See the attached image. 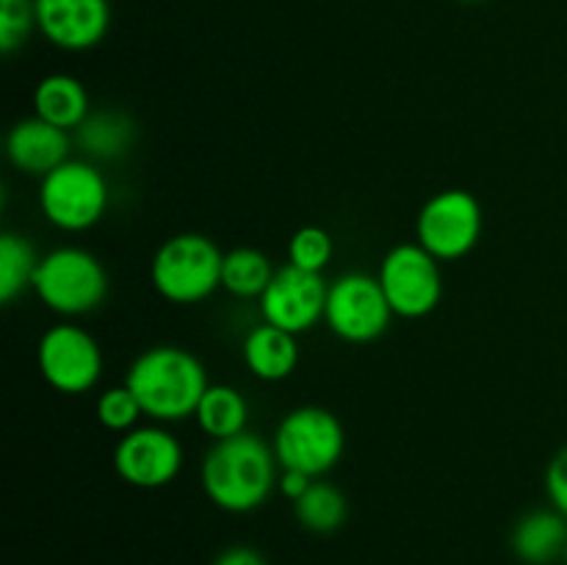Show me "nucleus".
Listing matches in <instances>:
<instances>
[{
  "mask_svg": "<svg viewBox=\"0 0 567 565\" xmlns=\"http://www.w3.org/2000/svg\"><path fill=\"white\" fill-rule=\"evenodd\" d=\"M125 386L142 404V413L155 424H175L197 413L205 391L208 371L203 360L183 347L161 343L150 347L127 366Z\"/></svg>",
  "mask_w": 567,
  "mask_h": 565,
  "instance_id": "obj_1",
  "label": "nucleus"
},
{
  "mask_svg": "<svg viewBox=\"0 0 567 565\" xmlns=\"http://www.w3.org/2000/svg\"><path fill=\"white\" fill-rule=\"evenodd\" d=\"M280 463L271 443L255 432L244 430L238 435L214 441L203 460V491L210 502L225 513H252L277 487Z\"/></svg>",
  "mask_w": 567,
  "mask_h": 565,
  "instance_id": "obj_2",
  "label": "nucleus"
},
{
  "mask_svg": "<svg viewBox=\"0 0 567 565\" xmlns=\"http://www.w3.org/2000/svg\"><path fill=\"white\" fill-rule=\"evenodd\" d=\"M221 266L225 253L214 238L203 233H177L155 249L150 280L166 302L197 305L221 288Z\"/></svg>",
  "mask_w": 567,
  "mask_h": 565,
  "instance_id": "obj_3",
  "label": "nucleus"
},
{
  "mask_svg": "<svg viewBox=\"0 0 567 565\" xmlns=\"http://www.w3.org/2000/svg\"><path fill=\"white\" fill-rule=\"evenodd\" d=\"M33 294L53 314L75 319L94 314L109 297V271L103 260L83 247H55L39 258Z\"/></svg>",
  "mask_w": 567,
  "mask_h": 565,
  "instance_id": "obj_4",
  "label": "nucleus"
},
{
  "mask_svg": "<svg viewBox=\"0 0 567 565\" xmlns=\"http://www.w3.org/2000/svg\"><path fill=\"white\" fill-rule=\"evenodd\" d=\"M271 449L280 469L302 471L313 480H321L341 463L347 432L332 410L302 404L282 415L271 438Z\"/></svg>",
  "mask_w": 567,
  "mask_h": 565,
  "instance_id": "obj_5",
  "label": "nucleus"
},
{
  "mask_svg": "<svg viewBox=\"0 0 567 565\" xmlns=\"http://www.w3.org/2000/svg\"><path fill=\"white\" fill-rule=\"evenodd\" d=\"M109 203V181L89 158L64 161L39 183V208L44 219L64 233L92 230L105 216Z\"/></svg>",
  "mask_w": 567,
  "mask_h": 565,
  "instance_id": "obj_6",
  "label": "nucleus"
},
{
  "mask_svg": "<svg viewBox=\"0 0 567 565\" xmlns=\"http://www.w3.org/2000/svg\"><path fill=\"white\" fill-rule=\"evenodd\" d=\"M482 205L465 188H446L426 199L415 219V242L441 264L460 260L480 244Z\"/></svg>",
  "mask_w": 567,
  "mask_h": 565,
  "instance_id": "obj_7",
  "label": "nucleus"
},
{
  "mask_svg": "<svg viewBox=\"0 0 567 565\" xmlns=\"http://www.w3.org/2000/svg\"><path fill=\"white\" fill-rule=\"evenodd\" d=\"M380 286L399 319H424L443 299L441 260L419 242L399 244L382 258Z\"/></svg>",
  "mask_w": 567,
  "mask_h": 565,
  "instance_id": "obj_8",
  "label": "nucleus"
},
{
  "mask_svg": "<svg viewBox=\"0 0 567 565\" xmlns=\"http://www.w3.org/2000/svg\"><path fill=\"white\" fill-rule=\"evenodd\" d=\"M391 319L393 310L382 291L380 277L365 275V271H347L330 282L324 321L341 341H377L388 330Z\"/></svg>",
  "mask_w": 567,
  "mask_h": 565,
  "instance_id": "obj_9",
  "label": "nucleus"
},
{
  "mask_svg": "<svg viewBox=\"0 0 567 565\" xmlns=\"http://www.w3.org/2000/svg\"><path fill=\"white\" fill-rule=\"evenodd\" d=\"M39 374L53 391L78 393L92 391L103 377V352L97 338L72 321L53 325L37 347Z\"/></svg>",
  "mask_w": 567,
  "mask_h": 565,
  "instance_id": "obj_10",
  "label": "nucleus"
},
{
  "mask_svg": "<svg viewBox=\"0 0 567 565\" xmlns=\"http://www.w3.org/2000/svg\"><path fill=\"white\" fill-rule=\"evenodd\" d=\"M114 471L127 485L155 491L183 471V443L164 424H138L114 446Z\"/></svg>",
  "mask_w": 567,
  "mask_h": 565,
  "instance_id": "obj_11",
  "label": "nucleus"
},
{
  "mask_svg": "<svg viewBox=\"0 0 567 565\" xmlns=\"http://www.w3.org/2000/svg\"><path fill=\"white\" fill-rule=\"evenodd\" d=\"M327 291H330V282L324 280V275L286 264L275 271L269 288L258 299L260 314L269 325L299 336V332L313 330L324 319Z\"/></svg>",
  "mask_w": 567,
  "mask_h": 565,
  "instance_id": "obj_12",
  "label": "nucleus"
},
{
  "mask_svg": "<svg viewBox=\"0 0 567 565\" xmlns=\"http://www.w3.org/2000/svg\"><path fill=\"white\" fill-rule=\"evenodd\" d=\"M37 28L50 44L70 53L92 50L109 33V0H33Z\"/></svg>",
  "mask_w": 567,
  "mask_h": 565,
  "instance_id": "obj_13",
  "label": "nucleus"
},
{
  "mask_svg": "<svg viewBox=\"0 0 567 565\" xmlns=\"http://www.w3.org/2000/svg\"><path fill=\"white\" fill-rule=\"evenodd\" d=\"M72 153V136L70 131L50 125V122L39 120V116H28L20 120L6 136V155H9L11 166L25 175L44 177L70 161Z\"/></svg>",
  "mask_w": 567,
  "mask_h": 565,
  "instance_id": "obj_14",
  "label": "nucleus"
},
{
  "mask_svg": "<svg viewBox=\"0 0 567 565\" xmlns=\"http://www.w3.org/2000/svg\"><path fill=\"white\" fill-rule=\"evenodd\" d=\"M241 355L252 377L264 382H280L297 371L299 343L293 332L264 321L244 336Z\"/></svg>",
  "mask_w": 567,
  "mask_h": 565,
  "instance_id": "obj_15",
  "label": "nucleus"
},
{
  "mask_svg": "<svg viewBox=\"0 0 567 565\" xmlns=\"http://www.w3.org/2000/svg\"><path fill=\"white\" fill-rule=\"evenodd\" d=\"M567 518L559 510H532L515 524L513 552L526 565H548L565 557Z\"/></svg>",
  "mask_w": 567,
  "mask_h": 565,
  "instance_id": "obj_16",
  "label": "nucleus"
},
{
  "mask_svg": "<svg viewBox=\"0 0 567 565\" xmlns=\"http://www.w3.org/2000/svg\"><path fill=\"white\" fill-rule=\"evenodd\" d=\"M89 114V92L75 75L53 72L33 89V116L61 131H78Z\"/></svg>",
  "mask_w": 567,
  "mask_h": 565,
  "instance_id": "obj_17",
  "label": "nucleus"
},
{
  "mask_svg": "<svg viewBox=\"0 0 567 565\" xmlns=\"http://www.w3.org/2000/svg\"><path fill=\"white\" fill-rule=\"evenodd\" d=\"M136 142V125L120 111L89 114L75 131V144L89 161H116Z\"/></svg>",
  "mask_w": 567,
  "mask_h": 565,
  "instance_id": "obj_18",
  "label": "nucleus"
},
{
  "mask_svg": "<svg viewBox=\"0 0 567 565\" xmlns=\"http://www.w3.org/2000/svg\"><path fill=\"white\" fill-rule=\"evenodd\" d=\"M194 419H197L199 430L205 435L214 438V441H225V438H233L247 430V397L236 386H208Z\"/></svg>",
  "mask_w": 567,
  "mask_h": 565,
  "instance_id": "obj_19",
  "label": "nucleus"
},
{
  "mask_svg": "<svg viewBox=\"0 0 567 565\" xmlns=\"http://www.w3.org/2000/svg\"><path fill=\"white\" fill-rule=\"evenodd\" d=\"M275 266L266 253L255 247H236L225 253L221 288L238 299H260L275 277Z\"/></svg>",
  "mask_w": 567,
  "mask_h": 565,
  "instance_id": "obj_20",
  "label": "nucleus"
},
{
  "mask_svg": "<svg viewBox=\"0 0 567 565\" xmlns=\"http://www.w3.org/2000/svg\"><path fill=\"white\" fill-rule=\"evenodd\" d=\"M293 515H297L299 524L308 532H316V535H332L343 526L349 515L347 496L338 491L332 482L313 480V485L305 491L302 499L293 502Z\"/></svg>",
  "mask_w": 567,
  "mask_h": 565,
  "instance_id": "obj_21",
  "label": "nucleus"
},
{
  "mask_svg": "<svg viewBox=\"0 0 567 565\" xmlns=\"http://www.w3.org/2000/svg\"><path fill=\"white\" fill-rule=\"evenodd\" d=\"M39 258L31 242L20 233L6 230L0 236V302L11 305L22 291L33 286Z\"/></svg>",
  "mask_w": 567,
  "mask_h": 565,
  "instance_id": "obj_22",
  "label": "nucleus"
},
{
  "mask_svg": "<svg viewBox=\"0 0 567 565\" xmlns=\"http://www.w3.org/2000/svg\"><path fill=\"white\" fill-rule=\"evenodd\" d=\"M332 253H336L332 236L319 225L299 227L288 242V264L305 271H316V275H321L330 266Z\"/></svg>",
  "mask_w": 567,
  "mask_h": 565,
  "instance_id": "obj_23",
  "label": "nucleus"
},
{
  "mask_svg": "<svg viewBox=\"0 0 567 565\" xmlns=\"http://www.w3.org/2000/svg\"><path fill=\"white\" fill-rule=\"evenodd\" d=\"M144 419L142 404L138 399L133 397L131 388L122 382V386L105 388L97 399V421L105 427L109 432H120L125 435L127 430L138 427V421Z\"/></svg>",
  "mask_w": 567,
  "mask_h": 565,
  "instance_id": "obj_24",
  "label": "nucleus"
},
{
  "mask_svg": "<svg viewBox=\"0 0 567 565\" xmlns=\"http://www.w3.org/2000/svg\"><path fill=\"white\" fill-rule=\"evenodd\" d=\"M37 25L33 0H0V50L11 55L20 50Z\"/></svg>",
  "mask_w": 567,
  "mask_h": 565,
  "instance_id": "obj_25",
  "label": "nucleus"
},
{
  "mask_svg": "<svg viewBox=\"0 0 567 565\" xmlns=\"http://www.w3.org/2000/svg\"><path fill=\"white\" fill-rule=\"evenodd\" d=\"M546 493L548 499H551L554 510H559L567 518V446L559 449V452L554 454L551 463H548Z\"/></svg>",
  "mask_w": 567,
  "mask_h": 565,
  "instance_id": "obj_26",
  "label": "nucleus"
},
{
  "mask_svg": "<svg viewBox=\"0 0 567 565\" xmlns=\"http://www.w3.org/2000/svg\"><path fill=\"white\" fill-rule=\"evenodd\" d=\"M310 485H313V476L302 474V471L280 469V476H277V491H280L286 499H291V502L302 499Z\"/></svg>",
  "mask_w": 567,
  "mask_h": 565,
  "instance_id": "obj_27",
  "label": "nucleus"
},
{
  "mask_svg": "<svg viewBox=\"0 0 567 565\" xmlns=\"http://www.w3.org/2000/svg\"><path fill=\"white\" fill-rule=\"evenodd\" d=\"M214 565H266V559L252 546H230L214 559Z\"/></svg>",
  "mask_w": 567,
  "mask_h": 565,
  "instance_id": "obj_28",
  "label": "nucleus"
},
{
  "mask_svg": "<svg viewBox=\"0 0 567 565\" xmlns=\"http://www.w3.org/2000/svg\"><path fill=\"white\" fill-rule=\"evenodd\" d=\"M563 563L567 565V548H565V557H563Z\"/></svg>",
  "mask_w": 567,
  "mask_h": 565,
  "instance_id": "obj_29",
  "label": "nucleus"
},
{
  "mask_svg": "<svg viewBox=\"0 0 567 565\" xmlns=\"http://www.w3.org/2000/svg\"><path fill=\"white\" fill-rule=\"evenodd\" d=\"M468 3H474V0H468Z\"/></svg>",
  "mask_w": 567,
  "mask_h": 565,
  "instance_id": "obj_30",
  "label": "nucleus"
}]
</instances>
